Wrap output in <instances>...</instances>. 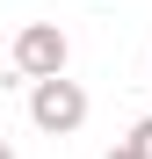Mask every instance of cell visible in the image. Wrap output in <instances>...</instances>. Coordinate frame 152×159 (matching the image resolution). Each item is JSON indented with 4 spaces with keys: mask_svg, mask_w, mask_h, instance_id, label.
Here are the masks:
<instances>
[{
    "mask_svg": "<svg viewBox=\"0 0 152 159\" xmlns=\"http://www.w3.org/2000/svg\"><path fill=\"white\" fill-rule=\"evenodd\" d=\"M29 123L44 130V138H72V130L87 123V87H80V80H65V72L29 80Z\"/></svg>",
    "mask_w": 152,
    "mask_h": 159,
    "instance_id": "cell-1",
    "label": "cell"
},
{
    "mask_svg": "<svg viewBox=\"0 0 152 159\" xmlns=\"http://www.w3.org/2000/svg\"><path fill=\"white\" fill-rule=\"evenodd\" d=\"M0 159H15V145H0Z\"/></svg>",
    "mask_w": 152,
    "mask_h": 159,
    "instance_id": "cell-5",
    "label": "cell"
},
{
    "mask_svg": "<svg viewBox=\"0 0 152 159\" xmlns=\"http://www.w3.org/2000/svg\"><path fill=\"white\" fill-rule=\"evenodd\" d=\"M109 159H138V145H131V138H116V152H109Z\"/></svg>",
    "mask_w": 152,
    "mask_h": 159,
    "instance_id": "cell-4",
    "label": "cell"
},
{
    "mask_svg": "<svg viewBox=\"0 0 152 159\" xmlns=\"http://www.w3.org/2000/svg\"><path fill=\"white\" fill-rule=\"evenodd\" d=\"M131 145H138V159H152V116H138V123H131Z\"/></svg>",
    "mask_w": 152,
    "mask_h": 159,
    "instance_id": "cell-3",
    "label": "cell"
},
{
    "mask_svg": "<svg viewBox=\"0 0 152 159\" xmlns=\"http://www.w3.org/2000/svg\"><path fill=\"white\" fill-rule=\"evenodd\" d=\"M65 58H72V43H65V29H58V22H29V29L15 36V72H22V80L65 72Z\"/></svg>",
    "mask_w": 152,
    "mask_h": 159,
    "instance_id": "cell-2",
    "label": "cell"
}]
</instances>
